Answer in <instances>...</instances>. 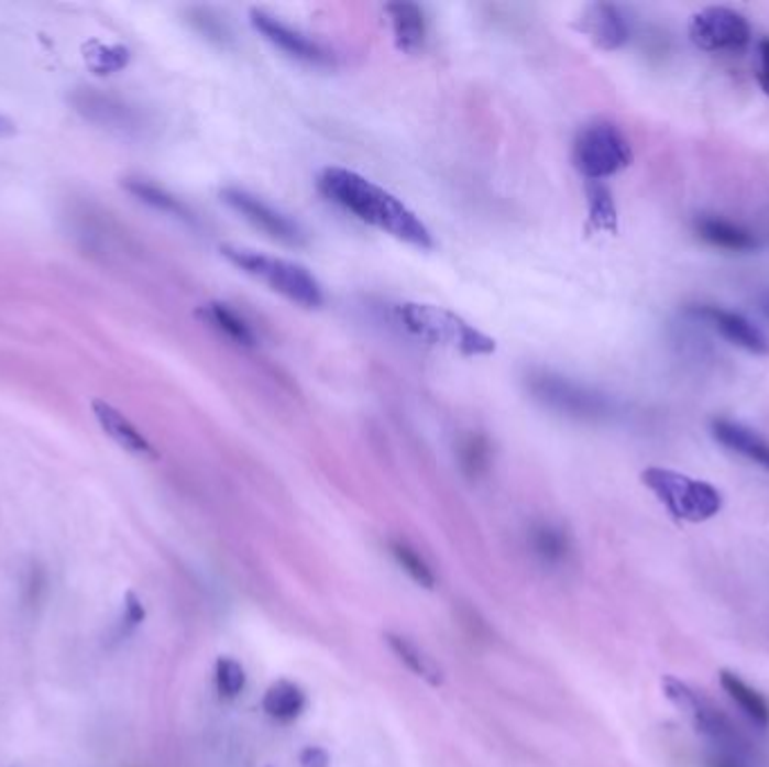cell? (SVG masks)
Wrapping results in <instances>:
<instances>
[{"label":"cell","mask_w":769,"mask_h":767,"mask_svg":"<svg viewBox=\"0 0 769 767\" xmlns=\"http://www.w3.org/2000/svg\"><path fill=\"white\" fill-rule=\"evenodd\" d=\"M45 585H47L45 572H43L41 568L34 566V570H30V574H28V579H25V585H23V592L28 594V596H25V605L41 603L43 592H45Z\"/></svg>","instance_id":"31"},{"label":"cell","mask_w":769,"mask_h":767,"mask_svg":"<svg viewBox=\"0 0 769 767\" xmlns=\"http://www.w3.org/2000/svg\"><path fill=\"white\" fill-rule=\"evenodd\" d=\"M14 129H17V127H14L8 118L0 116V138H3V135H12Z\"/></svg>","instance_id":"35"},{"label":"cell","mask_w":769,"mask_h":767,"mask_svg":"<svg viewBox=\"0 0 769 767\" xmlns=\"http://www.w3.org/2000/svg\"><path fill=\"white\" fill-rule=\"evenodd\" d=\"M146 617V610L140 601V596L135 592H129L122 601V610H120V617H118V624H116V633H118V639H124L129 637Z\"/></svg>","instance_id":"29"},{"label":"cell","mask_w":769,"mask_h":767,"mask_svg":"<svg viewBox=\"0 0 769 767\" xmlns=\"http://www.w3.org/2000/svg\"><path fill=\"white\" fill-rule=\"evenodd\" d=\"M389 551H392V558L396 560V566L419 588H426V590L437 588V572L419 549H415L405 540H392Z\"/></svg>","instance_id":"24"},{"label":"cell","mask_w":769,"mask_h":767,"mask_svg":"<svg viewBox=\"0 0 769 767\" xmlns=\"http://www.w3.org/2000/svg\"><path fill=\"white\" fill-rule=\"evenodd\" d=\"M191 19V23H194V28L200 32V34H205V36H208V39H212V41H219V43H223V41H228V32H226V28H223V23L219 21V19H215L210 12H205V10H194L191 14H189Z\"/></svg>","instance_id":"30"},{"label":"cell","mask_w":769,"mask_h":767,"mask_svg":"<svg viewBox=\"0 0 769 767\" xmlns=\"http://www.w3.org/2000/svg\"><path fill=\"white\" fill-rule=\"evenodd\" d=\"M758 306H760L762 316L769 320V291H762V293L758 295Z\"/></svg>","instance_id":"34"},{"label":"cell","mask_w":769,"mask_h":767,"mask_svg":"<svg viewBox=\"0 0 769 767\" xmlns=\"http://www.w3.org/2000/svg\"><path fill=\"white\" fill-rule=\"evenodd\" d=\"M129 50L122 45H99L92 43L90 50L86 53V62L88 66L97 73V75H113L122 68L129 66Z\"/></svg>","instance_id":"26"},{"label":"cell","mask_w":769,"mask_h":767,"mask_svg":"<svg viewBox=\"0 0 769 767\" xmlns=\"http://www.w3.org/2000/svg\"><path fill=\"white\" fill-rule=\"evenodd\" d=\"M721 684L754 725H758V727L769 725V702L765 700V695H760L740 676H736L732 671L721 673Z\"/></svg>","instance_id":"23"},{"label":"cell","mask_w":769,"mask_h":767,"mask_svg":"<svg viewBox=\"0 0 769 767\" xmlns=\"http://www.w3.org/2000/svg\"><path fill=\"white\" fill-rule=\"evenodd\" d=\"M713 439L727 450L749 459V462L769 471V439L747 428L745 424L732 419H713L711 421Z\"/></svg>","instance_id":"15"},{"label":"cell","mask_w":769,"mask_h":767,"mask_svg":"<svg viewBox=\"0 0 769 767\" xmlns=\"http://www.w3.org/2000/svg\"><path fill=\"white\" fill-rule=\"evenodd\" d=\"M396 320L417 340L459 351L461 355H486L495 351L493 338L441 306L405 302L396 306Z\"/></svg>","instance_id":"2"},{"label":"cell","mask_w":769,"mask_h":767,"mask_svg":"<svg viewBox=\"0 0 769 767\" xmlns=\"http://www.w3.org/2000/svg\"><path fill=\"white\" fill-rule=\"evenodd\" d=\"M301 767H327L329 765V754L322 747H306L299 754Z\"/></svg>","instance_id":"33"},{"label":"cell","mask_w":769,"mask_h":767,"mask_svg":"<svg viewBox=\"0 0 769 767\" xmlns=\"http://www.w3.org/2000/svg\"><path fill=\"white\" fill-rule=\"evenodd\" d=\"M92 415H95L99 428L105 430L107 437H111L122 450H127L135 457H144V459L158 457L153 443L111 403L99 401V398L92 401Z\"/></svg>","instance_id":"14"},{"label":"cell","mask_w":769,"mask_h":767,"mask_svg":"<svg viewBox=\"0 0 769 767\" xmlns=\"http://www.w3.org/2000/svg\"><path fill=\"white\" fill-rule=\"evenodd\" d=\"M641 482L671 511L673 518L684 523L711 521L723 508V493L713 484L669 469H646Z\"/></svg>","instance_id":"5"},{"label":"cell","mask_w":769,"mask_h":767,"mask_svg":"<svg viewBox=\"0 0 769 767\" xmlns=\"http://www.w3.org/2000/svg\"><path fill=\"white\" fill-rule=\"evenodd\" d=\"M124 189L129 194H133L140 202H144V206L153 208V210H158V212L169 215V217L180 219V221H187V223L194 221V215L189 212V208L185 206V202L180 198H176L174 194H169L165 187L156 185V183L144 180V178H127L124 180Z\"/></svg>","instance_id":"21"},{"label":"cell","mask_w":769,"mask_h":767,"mask_svg":"<svg viewBox=\"0 0 769 767\" xmlns=\"http://www.w3.org/2000/svg\"><path fill=\"white\" fill-rule=\"evenodd\" d=\"M385 642H387L389 650L394 653V657L403 664L409 673L417 676L419 680H424L432 687H439L443 682V673L439 669V664L415 639H409L407 635H398V633H387Z\"/></svg>","instance_id":"18"},{"label":"cell","mask_w":769,"mask_h":767,"mask_svg":"<svg viewBox=\"0 0 769 767\" xmlns=\"http://www.w3.org/2000/svg\"><path fill=\"white\" fill-rule=\"evenodd\" d=\"M529 549L540 566L549 570L570 566L574 554L570 534L553 523H536L529 529Z\"/></svg>","instance_id":"16"},{"label":"cell","mask_w":769,"mask_h":767,"mask_svg":"<svg viewBox=\"0 0 769 767\" xmlns=\"http://www.w3.org/2000/svg\"><path fill=\"white\" fill-rule=\"evenodd\" d=\"M387 14L392 19V30L398 50L415 55L426 43V17L419 6L413 3H394L387 6Z\"/></svg>","instance_id":"19"},{"label":"cell","mask_w":769,"mask_h":767,"mask_svg":"<svg viewBox=\"0 0 769 767\" xmlns=\"http://www.w3.org/2000/svg\"><path fill=\"white\" fill-rule=\"evenodd\" d=\"M245 669L232 657H219L215 667V684L221 698L234 700L243 693L245 689Z\"/></svg>","instance_id":"28"},{"label":"cell","mask_w":769,"mask_h":767,"mask_svg":"<svg viewBox=\"0 0 769 767\" xmlns=\"http://www.w3.org/2000/svg\"><path fill=\"white\" fill-rule=\"evenodd\" d=\"M221 198L237 215H241L248 223H252L256 230H262L271 239L282 241L286 245H301L306 241L304 232L299 230V226L295 221H290L286 215L271 208L268 202H264L262 198H256L243 189H232V187L223 189Z\"/></svg>","instance_id":"10"},{"label":"cell","mask_w":769,"mask_h":767,"mask_svg":"<svg viewBox=\"0 0 769 767\" xmlns=\"http://www.w3.org/2000/svg\"><path fill=\"white\" fill-rule=\"evenodd\" d=\"M525 385L531 398L540 403L545 410L565 419L598 424L614 415V403L607 394L562 374L534 370L527 374Z\"/></svg>","instance_id":"4"},{"label":"cell","mask_w":769,"mask_h":767,"mask_svg":"<svg viewBox=\"0 0 769 767\" xmlns=\"http://www.w3.org/2000/svg\"><path fill=\"white\" fill-rule=\"evenodd\" d=\"M198 318L241 347L256 344V333L250 327V322L245 318H241L234 309H230V306L223 302H210V304L200 306Z\"/></svg>","instance_id":"20"},{"label":"cell","mask_w":769,"mask_h":767,"mask_svg":"<svg viewBox=\"0 0 769 767\" xmlns=\"http://www.w3.org/2000/svg\"><path fill=\"white\" fill-rule=\"evenodd\" d=\"M457 457H459L461 471H464L469 478H473V480L482 478L491 467L488 439L480 432H471L466 437H461V441L457 446Z\"/></svg>","instance_id":"25"},{"label":"cell","mask_w":769,"mask_h":767,"mask_svg":"<svg viewBox=\"0 0 769 767\" xmlns=\"http://www.w3.org/2000/svg\"><path fill=\"white\" fill-rule=\"evenodd\" d=\"M581 30L601 50H619L630 39V21L622 8L609 3H594L581 17Z\"/></svg>","instance_id":"13"},{"label":"cell","mask_w":769,"mask_h":767,"mask_svg":"<svg viewBox=\"0 0 769 767\" xmlns=\"http://www.w3.org/2000/svg\"><path fill=\"white\" fill-rule=\"evenodd\" d=\"M695 234L717 248V250H727V252H751L758 248V239L751 230H747L740 223L721 219V217H711V215H702L695 219L693 223Z\"/></svg>","instance_id":"17"},{"label":"cell","mask_w":769,"mask_h":767,"mask_svg":"<svg viewBox=\"0 0 769 767\" xmlns=\"http://www.w3.org/2000/svg\"><path fill=\"white\" fill-rule=\"evenodd\" d=\"M318 187L331 202L363 223L374 226L381 232H387L415 248H432V237L426 223L407 206H403L394 194L385 191L365 176L342 167H327L318 178Z\"/></svg>","instance_id":"1"},{"label":"cell","mask_w":769,"mask_h":767,"mask_svg":"<svg viewBox=\"0 0 769 767\" xmlns=\"http://www.w3.org/2000/svg\"><path fill=\"white\" fill-rule=\"evenodd\" d=\"M689 314L706 325H711L717 333H721L727 342L754 353V355H769V340L767 336L749 322L743 314L723 309L717 304H693L689 306Z\"/></svg>","instance_id":"12"},{"label":"cell","mask_w":769,"mask_h":767,"mask_svg":"<svg viewBox=\"0 0 769 767\" xmlns=\"http://www.w3.org/2000/svg\"><path fill=\"white\" fill-rule=\"evenodd\" d=\"M221 252L232 266H237L254 280L264 282L268 288L284 295L293 304H299L304 309H318V306H322V288L318 280L304 266L239 245H223Z\"/></svg>","instance_id":"3"},{"label":"cell","mask_w":769,"mask_h":767,"mask_svg":"<svg viewBox=\"0 0 769 767\" xmlns=\"http://www.w3.org/2000/svg\"><path fill=\"white\" fill-rule=\"evenodd\" d=\"M663 693L680 709V713L686 715L697 732L725 747H740L743 738L738 734V727H734L721 709L693 691L689 684L675 678H663Z\"/></svg>","instance_id":"8"},{"label":"cell","mask_w":769,"mask_h":767,"mask_svg":"<svg viewBox=\"0 0 769 767\" xmlns=\"http://www.w3.org/2000/svg\"><path fill=\"white\" fill-rule=\"evenodd\" d=\"M633 163V149L619 127L587 124L574 140V165L587 180H603Z\"/></svg>","instance_id":"6"},{"label":"cell","mask_w":769,"mask_h":767,"mask_svg":"<svg viewBox=\"0 0 769 767\" xmlns=\"http://www.w3.org/2000/svg\"><path fill=\"white\" fill-rule=\"evenodd\" d=\"M689 39L704 53H738L751 41V28L732 8H704L693 14Z\"/></svg>","instance_id":"7"},{"label":"cell","mask_w":769,"mask_h":767,"mask_svg":"<svg viewBox=\"0 0 769 767\" xmlns=\"http://www.w3.org/2000/svg\"><path fill=\"white\" fill-rule=\"evenodd\" d=\"M758 84L769 97V36L758 41Z\"/></svg>","instance_id":"32"},{"label":"cell","mask_w":769,"mask_h":767,"mask_svg":"<svg viewBox=\"0 0 769 767\" xmlns=\"http://www.w3.org/2000/svg\"><path fill=\"white\" fill-rule=\"evenodd\" d=\"M262 704H264V711L277 723H293L304 713L309 700H306V693L297 684L288 680H279L266 691Z\"/></svg>","instance_id":"22"},{"label":"cell","mask_w":769,"mask_h":767,"mask_svg":"<svg viewBox=\"0 0 769 767\" xmlns=\"http://www.w3.org/2000/svg\"><path fill=\"white\" fill-rule=\"evenodd\" d=\"M708 767H736L734 763H727V760H713Z\"/></svg>","instance_id":"36"},{"label":"cell","mask_w":769,"mask_h":767,"mask_svg":"<svg viewBox=\"0 0 769 767\" xmlns=\"http://www.w3.org/2000/svg\"><path fill=\"white\" fill-rule=\"evenodd\" d=\"M587 196H590V223L596 230L617 232V208H614L612 194L603 185H592Z\"/></svg>","instance_id":"27"},{"label":"cell","mask_w":769,"mask_h":767,"mask_svg":"<svg viewBox=\"0 0 769 767\" xmlns=\"http://www.w3.org/2000/svg\"><path fill=\"white\" fill-rule=\"evenodd\" d=\"M250 21H252V28L256 32H260L266 41H271L275 47H279L282 53H286L288 57H293L301 64H309V66H331L333 64V55L325 45H320L318 41L288 28L286 23L277 21L275 17L260 12V10H252Z\"/></svg>","instance_id":"11"},{"label":"cell","mask_w":769,"mask_h":767,"mask_svg":"<svg viewBox=\"0 0 769 767\" xmlns=\"http://www.w3.org/2000/svg\"><path fill=\"white\" fill-rule=\"evenodd\" d=\"M70 105L90 124L120 135H133L144 129V118L138 107H131L129 101L111 92H101L97 88H77L70 97Z\"/></svg>","instance_id":"9"}]
</instances>
